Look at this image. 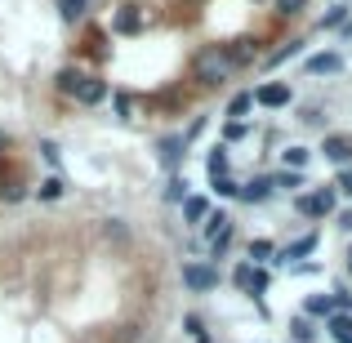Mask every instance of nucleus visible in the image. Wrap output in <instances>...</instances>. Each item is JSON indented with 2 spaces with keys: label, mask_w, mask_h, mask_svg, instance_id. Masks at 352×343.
I'll return each mask as SVG.
<instances>
[{
  "label": "nucleus",
  "mask_w": 352,
  "mask_h": 343,
  "mask_svg": "<svg viewBox=\"0 0 352 343\" xmlns=\"http://www.w3.org/2000/svg\"><path fill=\"white\" fill-rule=\"evenodd\" d=\"M232 54L228 49H219V45H210V49H201L197 54V63H192V76L201 80V85H219V80H228L232 76Z\"/></svg>",
  "instance_id": "f257e3e1"
},
{
  "label": "nucleus",
  "mask_w": 352,
  "mask_h": 343,
  "mask_svg": "<svg viewBox=\"0 0 352 343\" xmlns=\"http://www.w3.org/2000/svg\"><path fill=\"white\" fill-rule=\"evenodd\" d=\"M335 210V192L330 188H317V192H308V197H299V214H308V219H321V214H330Z\"/></svg>",
  "instance_id": "f03ea898"
},
{
  "label": "nucleus",
  "mask_w": 352,
  "mask_h": 343,
  "mask_svg": "<svg viewBox=\"0 0 352 343\" xmlns=\"http://www.w3.org/2000/svg\"><path fill=\"white\" fill-rule=\"evenodd\" d=\"M183 285H188V290H214L219 272L206 267V263H188V267H183Z\"/></svg>",
  "instance_id": "7ed1b4c3"
},
{
  "label": "nucleus",
  "mask_w": 352,
  "mask_h": 343,
  "mask_svg": "<svg viewBox=\"0 0 352 343\" xmlns=\"http://www.w3.org/2000/svg\"><path fill=\"white\" fill-rule=\"evenodd\" d=\"M228 236H232V219H228V214H210V219H206V241H210L214 250H223Z\"/></svg>",
  "instance_id": "20e7f679"
},
{
  "label": "nucleus",
  "mask_w": 352,
  "mask_h": 343,
  "mask_svg": "<svg viewBox=\"0 0 352 343\" xmlns=\"http://www.w3.org/2000/svg\"><path fill=\"white\" fill-rule=\"evenodd\" d=\"M236 285H241V290H250V294H263V290H267V272L241 263V267H236Z\"/></svg>",
  "instance_id": "39448f33"
},
{
  "label": "nucleus",
  "mask_w": 352,
  "mask_h": 343,
  "mask_svg": "<svg viewBox=\"0 0 352 343\" xmlns=\"http://www.w3.org/2000/svg\"><path fill=\"white\" fill-rule=\"evenodd\" d=\"M321 152H326L335 165H348V161H352V138H344V134H330L326 143H321Z\"/></svg>",
  "instance_id": "423d86ee"
},
{
  "label": "nucleus",
  "mask_w": 352,
  "mask_h": 343,
  "mask_svg": "<svg viewBox=\"0 0 352 343\" xmlns=\"http://www.w3.org/2000/svg\"><path fill=\"white\" fill-rule=\"evenodd\" d=\"M254 103H263V107H285V103H290V89H285V85H263V89L254 94Z\"/></svg>",
  "instance_id": "0eeeda50"
},
{
  "label": "nucleus",
  "mask_w": 352,
  "mask_h": 343,
  "mask_svg": "<svg viewBox=\"0 0 352 343\" xmlns=\"http://www.w3.org/2000/svg\"><path fill=\"white\" fill-rule=\"evenodd\" d=\"M344 67V58L339 54H317V58H308V71L312 76H330V71H339Z\"/></svg>",
  "instance_id": "6e6552de"
},
{
  "label": "nucleus",
  "mask_w": 352,
  "mask_h": 343,
  "mask_svg": "<svg viewBox=\"0 0 352 343\" xmlns=\"http://www.w3.org/2000/svg\"><path fill=\"white\" fill-rule=\"evenodd\" d=\"M76 98H80V103H103V98H107V85H103V80H94V76H85V85L76 89Z\"/></svg>",
  "instance_id": "1a4fd4ad"
},
{
  "label": "nucleus",
  "mask_w": 352,
  "mask_h": 343,
  "mask_svg": "<svg viewBox=\"0 0 352 343\" xmlns=\"http://www.w3.org/2000/svg\"><path fill=\"white\" fill-rule=\"evenodd\" d=\"M335 308H339L335 294H312V299H308V312H312V317H335Z\"/></svg>",
  "instance_id": "9d476101"
},
{
  "label": "nucleus",
  "mask_w": 352,
  "mask_h": 343,
  "mask_svg": "<svg viewBox=\"0 0 352 343\" xmlns=\"http://www.w3.org/2000/svg\"><path fill=\"white\" fill-rule=\"evenodd\" d=\"M80 85H85V71H76V67H63L58 71V89H63V94H76Z\"/></svg>",
  "instance_id": "9b49d317"
},
{
  "label": "nucleus",
  "mask_w": 352,
  "mask_h": 343,
  "mask_svg": "<svg viewBox=\"0 0 352 343\" xmlns=\"http://www.w3.org/2000/svg\"><path fill=\"white\" fill-rule=\"evenodd\" d=\"M330 335H335V343H352V317H348V312L330 317Z\"/></svg>",
  "instance_id": "f8f14e48"
},
{
  "label": "nucleus",
  "mask_w": 352,
  "mask_h": 343,
  "mask_svg": "<svg viewBox=\"0 0 352 343\" xmlns=\"http://www.w3.org/2000/svg\"><path fill=\"white\" fill-rule=\"evenodd\" d=\"M317 250V232H308V236H299L290 250H281V258H303V254H312Z\"/></svg>",
  "instance_id": "ddd939ff"
},
{
  "label": "nucleus",
  "mask_w": 352,
  "mask_h": 343,
  "mask_svg": "<svg viewBox=\"0 0 352 343\" xmlns=\"http://www.w3.org/2000/svg\"><path fill=\"white\" fill-rule=\"evenodd\" d=\"M183 214H188V223H201V219H210V206L201 197H188L183 201Z\"/></svg>",
  "instance_id": "4468645a"
},
{
  "label": "nucleus",
  "mask_w": 352,
  "mask_h": 343,
  "mask_svg": "<svg viewBox=\"0 0 352 343\" xmlns=\"http://www.w3.org/2000/svg\"><path fill=\"white\" fill-rule=\"evenodd\" d=\"M267 192H272V179H254L250 188H241V197L245 201H267Z\"/></svg>",
  "instance_id": "2eb2a0df"
},
{
  "label": "nucleus",
  "mask_w": 352,
  "mask_h": 343,
  "mask_svg": "<svg viewBox=\"0 0 352 343\" xmlns=\"http://www.w3.org/2000/svg\"><path fill=\"white\" fill-rule=\"evenodd\" d=\"M138 23H143V18H138V9L125 5V9H120V18H116V32H138Z\"/></svg>",
  "instance_id": "dca6fc26"
},
{
  "label": "nucleus",
  "mask_w": 352,
  "mask_h": 343,
  "mask_svg": "<svg viewBox=\"0 0 352 343\" xmlns=\"http://www.w3.org/2000/svg\"><path fill=\"white\" fill-rule=\"evenodd\" d=\"M85 5H89V0H58V9H63V18H67V23H76V18L85 14Z\"/></svg>",
  "instance_id": "f3484780"
},
{
  "label": "nucleus",
  "mask_w": 352,
  "mask_h": 343,
  "mask_svg": "<svg viewBox=\"0 0 352 343\" xmlns=\"http://www.w3.org/2000/svg\"><path fill=\"white\" fill-rule=\"evenodd\" d=\"M223 170H228V147H214V152H210V174L223 179Z\"/></svg>",
  "instance_id": "a211bd4d"
},
{
  "label": "nucleus",
  "mask_w": 352,
  "mask_h": 343,
  "mask_svg": "<svg viewBox=\"0 0 352 343\" xmlns=\"http://www.w3.org/2000/svg\"><path fill=\"white\" fill-rule=\"evenodd\" d=\"M285 165H290V170H303V165H308V147H285Z\"/></svg>",
  "instance_id": "6ab92c4d"
},
{
  "label": "nucleus",
  "mask_w": 352,
  "mask_h": 343,
  "mask_svg": "<svg viewBox=\"0 0 352 343\" xmlns=\"http://www.w3.org/2000/svg\"><path fill=\"white\" fill-rule=\"evenodd\" d=\"M299 183H303L299 170H285V174H276V179H272V188H299Z\"/></svg>",
  "instance_id": "aec40b11"
},
{
  "label": "nucleus",
  "mask_w": 352,
  "mask_h": 343,
  "mask_svg": "<svg viewBox=\"0 0 352 343\" xmlns=\"http://www.w3.org/2000/svg\"><path fill=\"white\" fill-rule=\"evenodd\" d=\"M344 23H348V9H344V5H335L326 18H321V27H344Z\"/></svg>",
  "instance_id": "412c9836"
},
{
  "label": "nucleus",
  "mask_w": 352,
  "mask_h": 343,
  "mask_svg": "<svg viewBox=\"0 0 352 343\" xmlns=\"http://www.w3.org/2000/svg\"><path fill=\"white\" fill-rule=\"evenodd\" d=\"M290 335H294V343H312V335H317V330H312L308 321H294V326H290Z\"/></svg>",
  "instance_id": "4be33fe9"
},
{
  "label": "nucleus",
  "mask_w": 352,
  "mask_h": 343,
  "mask_svg": "<svg viewBox=\"0 0 352 343\" xmlns=\"http://www.w3.org/2000/svg\"><path fill=\"white\" fill-rule=\"evenodd\" d=\"M58 197H63V183L58 179H45L41 183V201H58Z\"/></svg>",
  "instance_id": "5701e85b"
},
{
  "label": "nucleus",
  "mask_w": 352,
  "mask_h": 343,
  "mask_svg": "<svg viewBox=\"0 0 352 343\" xmlns=\"http://www.w3.org/2000/svg\"><path fill=\"white\" fill-rule=\"evenodd\" d=\"M250 107H254V94H236V98H232V107H228V112H232V116H245Z\"/></svg>",
  "instance_id": "b1692460"
},
{
  "label": "nucleus",
  "mask_w": 352,
  "mask_h": 343,
  "mask_svg": "<svg viewBox=\"0 0 352 343\" xmlns=\"http://www.w3.org/2000/svg\"><path fill=\"white\" fill-rule=\"evenodd\" d=\"M165 201H188V183H183V179H174L170 188H165Z\"/></svg>",
  "instance_id": "393cba45"
},
{
  "label": "nucleus",
  "mask_w": 352,
  "mask_h": 343,
  "mask_svg": "<svg viewBox=\"0 0 352 343\" xmlns=\"http://www.w3.org/2000/svg\"><path fill=\"white\" fill-rule=\"evenodd\" d=\"M299 45H303V41H290V45H285V49H276V54H272V58H267V63H272V67H276V63L294 58V54H299Z\"/></svg>",
  "instance_id": "a878e982"
},
{
  "label": "nucleus",
  "mask_w": 352,
  "mask_h": 343,
  "mask_svg": "<svg viewBox=\"0 0 352 343\" xmlns=\"http://www.w3.org/2000/svg\"><path fill=\"white\" fill-rule=\"evenodd\" d=\"M179 147H183L179 138H165V143H161V156H165V161L174 165V161H179Z\"/></svg>",
  "instance_id": "bb28decb"
},
{
  "label": "nucleus",
  "mask_w": 352,
  "mask_h": 343,
  "mask_svg": "<svg viewBox=\"0 0 352 343\" xmlns=\"http://www.w3.org/2000/svg\"><path fill=\"white\" fill-rule=\"evenodd\" d=\"M272 254V241H254V245H250V258H267Z\"/></svg>",
  "instance_id": "cd10ccee"
},
{
  "label": "nucleus",
  "mask_w": 352,
  "mask_h": 343,
  "mask_svg": "<svg viewBox=\"0 0 352 343\" xmlns=\"http://www.w3.org/2000/svg\"><path fill=\"white\" fill-rule=\"evenodd\" d=\"M0 197L5 201H23V188H18V183H0Z\"/></svg>",
  "instance_id": "c85d7f7f"
},
{
  "label": "nucleus",
  "mask_w": 352,
  "mask_h": 343,
  "mask_svg": "<svg viewBox=\"0 0 352 343\" xmlns=\"http://www.w3.org/2000/svg\"><path fill=\"white\" fill-rule=\"evenodd\" d=\"M303 5H308V0H276V9H281V14H299Z\"/></svg>",
  "instance_id": "c756f323"
},
{
  "label": "nucleus",
  "mask_w": 352,
  "mask_h": 343,
  "mask_svg": "<svg viewBox=\"0 0 352 343\" xmlns=\"http://www.w3.org/2000/svg\"><path fill=\"white\" fill-rule=\"evenodd\" d=\"M214 188H219V197H232L236 183H232V179H214Z\"/></svg>",
  "instance_id": "7c9ffc66"
},
{
  "label": "nucleus",
  "mask_w": 352,
  "mask_h": 343,
  "mask_svg": "<svg viewBox=\"0 0 352 343\" xmlns=\"http://www.w3.org/2000/svg\"><path fill=\"white\" fill-rule=\"evenodd\" d=\"M339 228H344V232H352V210H344V219H339Z\"/></svg>",
  "instance_id": "2f4dec72"
},
{
  "label": "nucleus",
  "mask_w": 352,
  "mask_h": 343,
  "mask_svg": "<svg viewBox=\"0 0 352 343\" xmlns=\"http://www.w3.org/2000/svg\"><path fill=\"white\" fill-rule=\"evenodd\" d=\"M339 188H348V192H352V170L344 174V179H339Z\"/></svg>",
  "instance_id": "473e14b6"
},
{
  "label": "nucleus",
  "mask_w": 352,
  "mask_h": 343,
  "mask_svg": "<svg viewBox=\"0 0 352 343\" xmlns=\"http://www.w3.org/2000/svg\"><path fill=\"white\" fill-rule=\"evenodd\" d=\"M0 152H5V134H0Z\"/></svg>",
  "instance_id": "72a5a7b5"
},
{
  "label": "nucleus",
  "mask_w": 352,
  "mask_h": 343,
  "mask_svg": "<svg viewBox=\"0 0 352 343\" xmlns=\"http://www.w3.org/2000/svg\"><path fill=\"white\" fill-rule=\"evenodd\" d=\"M348 258H352V254H348ZM348 267H352V263H348Z\"/></svg>",
  "instance_id": "f704fd0d"
}]
</instances>
